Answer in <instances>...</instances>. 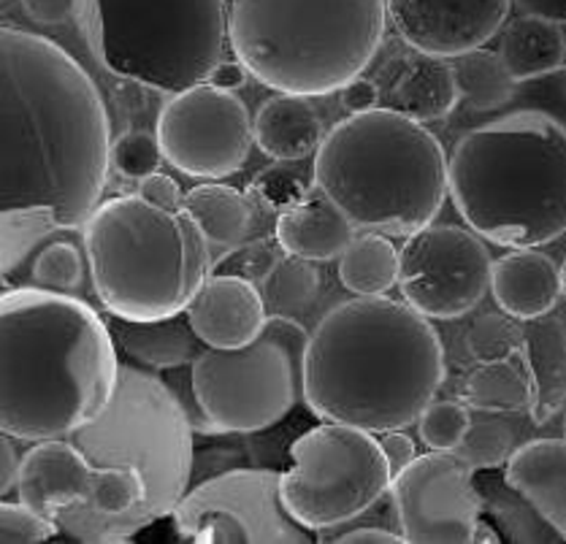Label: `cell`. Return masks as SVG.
<instances>
[{
  "label": "cell",
  "mask_w": 566,
  "mask_h": 544,
  "mask_svg": "<svg viewBox=\"0 0 566 544\" xmlns=\"http://www.w3.org/2000/svg\"><path fill=\"white\" fill-rule=\"evenodd\" d=\"M463 401L488 415H517L532 409L534 383L521 349L499 360H483L463 383Z\"/></svg>",
  "instance_id": "27"
},
{
  "label": "cell",
  "mask_w": 566,
  "mask_h": 544,
  "mask_svg": "<svg viewBox=\"0 0 566 544\" xmlns=\"http://www.w3.org/2000/svg\"><path fill=\"white\" fill-rule=\"evenodd\" d=\"M496 52L517 84L551 76L566 63L564 25L539 14H521L502 28Z\"/></svg>",
  "instance_id": "26"
},
{
  "label": "cell",
  "mask_w": 566,
  "mask_h": 544,
  "mask_svg": "<svg viewBox=\"0 0 566 544\" xmlns=\"http://www.w3.org/2000/svg\"><path fill=\"white\" fill-rule=\"evenodd\" d=\"M0 3H3V9H6V3H11V0H0Z\"/></svg>",
  "instance_id": "52"
},
{
  "label": "cell",
  "mask_w": 566,
  "mask_h": 544,
  "mask_svg": "<svg viewBox=\"0 0 566 544\" xmlns=\"http://www.w3.org/2000/svg\"><path fill=\"white\" fill-rule=\"evenodd\" d=\"M401 250L390 236L366 231L339 258V280L353 295H385L399 282Z\"/></svg>",
  "instance_id": "30"
},
{
  "label": "cell",
  "mask_w": 566,
  "mask_h": 544,
  "mask_svg": "<svg viewBox=\"0 0 566 544\" xmlns=\"http://www.w3.org/2000/svg\"><path fill=\"white\" fill-rule=\"evenodd\" d=\"M379 444H382L385 458H388L390 471L401 474L409 463L418 458V447H415V439H409L407 433L401 431H388V433H379Z\"/></svg>",
  "instance_id": "47"
},
{
  "label": "cell",
  "mask_w": 566,
  "mask_h": 544,
  "mask_svg": "<svg viewBox=\"0 0 566 544\" xmlns=\"http://www.w3.org/2000/svg\"><path fill=\"white\" fill-rule=\"evenodd\" d=\"M523 441L513 428V420L507 417H483V420H472L467 437L459 444V456L474 471H491L499 467H507L510 458Z\"/></svg>",
  "instance_id": "35"
},
{
  "label": "cell",
  "mask_w": 566,
  "mask_h": 544,
  "mask_svg": "<svg viewBox=\"0 0 566 544\" xmlns=\"http://www.w3.org/2000/svg\"><path fill=\"white\" fill-rule=\"evenodd\" d=\"M521 14H539L566 28V0H513Z\"/></svg>",
  "instance_id": "50"
},
{
  "label": "cell",
  "mask_w": 566,
  "mask_h": 544,
  "mask_svg": "<svg viewBox=\"0 0 566 544\" xmlns=\"http://www.w3.org/2000/svg\"><path fill=\"white\" fill-rule=\"evenodd\" d=\"M504 477L566 542V439H526L510 458Z\"/></svg>",
  "instance_id": "21"
},
{
  "label": "cell",
  "mask_w": 566,
  "mask_h": 544,
  "mask_svg": "<svg viewBox=\"0 0 566 544\" xmlns=\"http://www.w3.org/2000/svg\"><path fill=\"white\" fill-rule=\"evenodd\" d=\"M562 287H564V295H566V260L562 263Z\"/></svg>",
  "instance_id": "51"
},
{
  "label": "cell",
  "mask_w": 566,
  "mask_h": 544,
  "mask_svg": "<svg viewBox=\"0 0 566 544\" xmlns=\"http://www.w3.org/2000/svg\"><path fill=\"white\" fill-rule=\"evenodd\" d=\"M339 98L347 114H366L379 106V101H382V90H379V84L371 82V79L358 76L339 90Z\"/></svg>",
  "instance_id": "46"
},
{
  "label": "cell",
  "mask_w": 566,
  "mask_h": 544,
  "mask_svg": "<svg viewBox=\"0 0 566 544\" xmlns=\"http://www.w3.org/2000/svg\"><path fill=\"white\" fill-rule=\"evenodd\" d=\"M60 531L57 520L33 510V506L20 501L11 504L3 499L0 506V544H39L52 540Z\"/></svg>",
  "instance_id": "41"
},
{
  "label": "cell",
  "mask_w": 566,
  "mask_h": 544,
  "mask_svg": "<svg viewBox=\"0 0 566 544\" xmlns=\"http://www.w3.org/2000/svg\"><path fill=\"white\" fill-rule=\"evenodd\" d=\"M30 276L35 287L57 290V293H71L82 285L87 255L71 241H46L33 260H30Z\"/></svg>",
  "instance_id": "36"
},
{
  "label": "cell",
  "mask_w": 566,
  "mask_h": 544,
  "mask_svg": "<svg viewBox=\"0 0 566 544\" xmlns=\"http://www.w3.org/2000/svg\"><path fill=\"white\" fill-rule=\"evenodd\" d=\"M321 542H339V544H396L407 542L405 534L399 529H390V525H353V529H331L321 531L317 536Z\"/></svg>",
  "instance_id": "43"
},
{
  "label": "cell",
  "mask_w": 566,
  "mask_h": 544,
  "mask_svg": "<svg viewBox=\"0 0 566 544\" xmlns=\"http://www.w3.org/2000/svg\"><path fill=\"white\" fill-rule=\"evenodd\" d=\"M396 525L412 544L474 542L483 499L474 469L459 452L431 450L394 477Z\"/></svg>",
  "instance_id": "15"
},
{
  "label": "cell",
  "mask_w": 566,
  "mask_h": 544,
  "mask_svg": "<svg viewBox=\"0 0 566 544\" xmlns=\"http://www.w3.org/2000/svg\"><path fill=\"white\" fill-rule=\"evenodd\" d=\"M266 310V299L255 282L233 274H212L185 312L207 347L233 349L261 334L269 320Z\"/></svg>",
  "instance_id": "18"
},
{
  "label": "cell",
  "mask_w": 566,
  "mask_h": 544,
  "mask_svg": "<svg viewBox=\"0 0 566 544\" xmlns=\"http://www.w3.org/2000/svg\"><path fill=\"white\" fill-rule=\"evenodd\" d=\"M112 325L71 293L3 287L0 431L20 441L69 439L93 422L119 383Z\"/></svg>",
  "instance_id": "2"
},
{
  "label": "cell",
  "mask_w": 566,
  "mask_h": 544,
  "mask_svg": "<svg viewBox=\"0 0 566 544\" xmlns=\"http://www.w3.org/2000/svg\"><path fill=\"white\" fill-rule=\"evenodd\" d=\"M317 190L355 228L412 236L450 196V157L420 119L377 106L325 133L315 153Z\"/></svg>",
  "instance_id": "5"
},
{
  "label": "cell",
  "mask_w": 566,
  "mask_h": 544,
  "mask_svg": "<svg viewBox=\"0 0 566 544\" xmlns=\"http://www.w3.org/2000/svg\"><path fill=\"white\" fill-rule=\"evenodd\" d=\"M450 198L493 244L556 241L566 233V125L517 112L469 130L450 155Z\"/></svg>",
  "instance_id": "4"
},
{
  "label": "cell",
  "mask_w": 566,
  "mask_h": 544,
  "mask_svg": "<svg viewBox=\"0 0 566 544\" xmlns=\"http://www.w3.org/2000/svg\"><path fill=\"white\" fill-rule=\"evenodd\" d=\"M515 317L504 314H483L478 323L469 328L467 347L480 363L483 360H499L515 355L521 349L523 328L513 323Z\"/></svg>",
  "instance_id": "38"
},
{
  "label": "cell",
  "mask_w": 566,
  "mask_h": 544,
  "mask_svg": "<svg viewBox=\"0 0 566 544\" xmlns=\"http://www.w3.org/2000/svg\"><path fill=\"white\" fill-rule=\"evenodd\" d=\"M310 334L291 314H269L244 347H207L190 366V422L201 433H255L285 420L304 398Z\"/></svg>",
  "instance_id": "10"
},
{
  "label": "cell",
  "mask_w": 566,
  "mask_h": 544,
  "mask_svg": "<svg viewBox=\"0 0 566 544\" xmlns=\"http://www.w3.org/2000/svg\"><path fill=\"white\" fill-rule=\"evenodd\" d=\"M491 293L502 312L510 317L537 320L556 310L562 299V265L545 252L532 250H513L499 260H493Z\"/></svg>",
  "instance_id": "20"
},
{
  "label": "cell",
  "mask_w": 566,
  "mask_h": 544,
  "mask_svg": "<svg viewBox=\"0 0 566 544\" xmlns=\"http://www.w3.org/2000/svg\"><path fill=\"white\" fill-rule=\"evenodd\" d=\"M478 488L480 499H483V517L499 531L502 542H564L551 520L542 515L517 488L510 485L507 477L504 480L483 477Z\"/></svg>",
  "instance_id": "29"
},
{
  "label": "cell",
  "mask_w": 566,
  "mask_h": 544,
  "mask_svg": "<svg viewBox=\"0 0 566 544\" xmlns=\"http://www.w3.org/2000/svg\"><path fill=\"white\" fill-rule=\"evenodd\" d=\"M80 233L95 295L114 317H174L214 271L212 244L185 207L163 209L142 196L108 198Z\"/></svg>",
  "instance_id": "8"
},
{
  "label": "cell",
  "mask_w": 566,
  "mask_h": 544,
  "mask_svg": "<svg viewBox=\"0 0 566 544\" xmlns=\"http://www.w3.org/2000/svg\"><path fill=\"white\" fill-rule=\"evenodd\" d=\"M93 76L46 35L0 28V211L52 215L82 231L112 168Z\"/></svg>",
  "instance_id": "1"
},
{
  "label": "cell",
  "mask_w": 566,
  "mask_h": 544,
  "mask_svg": "<svg viewBox=\"0 0 566 544\" xmlns=\"http://www.w3.org/2000/svg\"><path fill=\"white\" fill-rule=\"evenodd\" d=\"M166 160L196 179L242 171L255 147V119L231 90L201 82L166 101L155 123Z\"/></svg>",
  "instance_id": "13"
},
{
  "label": "cell",
  "mask_w": 566,
  "mask_h": 544,
  "mask_svg": "<svg viewBox=\"0 0 566 544\" xmlns=\"http://www.w3.org/2000/svg\"><path fill=\"white\" fill-rule=\"evenodd\" d=\"M14 437L3 433L0 437V493H11L17 488V480H20V469H22V456L17 452Z\"/></svg>",
  "instance_id": "48"
},
{
  "label": "cell",
  "mask_w": 566,
  "mask_h": 544,
  "mask_svg": "<svg viewBox=\"0 0 566 544\" xmlns=\"http://www.w3.org/2000/svg\"><path fill=\"white\" fill-rule=\"evenodd\" d=\"M453 63L455 84H459L461 101L478 112H496L515 95V76L502 63L499 52L474 50L450 60Z\"/></svg>",
  "instance_id": "31"
},
{
  "label": "cell",
  "mask_w": 566,
  "mask_h": 544,
  "mask_svg": "<svg viewBox=\"0 0 566 544\" xmlns=\"http://www.w3.org/2000/svg\"><path fill=\"white\" fill-rule=\"evenodd\" d=\"M325 133L310 101L274 95L255 114V144L271 160H304L323 144Z\"/></svg>",
  "instance_id": "25"
},
{
  "label": "cell",
  "mask_w": 566,
  "mask_h": 544,
  "mask_svg": "<svg viewBox=\"0 0 566 544\" xmlns=\"http://www.w3.org/2000/svg\"><path fill=\"white\" fill-rule=\"evenodd\" d=\"M282 244H271L269 239H255V241H242V244L231 247V250L222 252L220 258L214 260V271L212 274H233V276H244L250 282H266L271 271L276 269L280 263V252Z\"/></svg>",
  "instance_id": "40"
},
{
  "label": "cell",
  "mask_w": 566,
  "mask_h": 544,
  "mask_svg": "<svg viewBox=\"0 0 566 544\" xmlns=\"http://www.w3.org/2000/svg\"><path fill=\"white\" fill-rule=\"evenodd\" d=\"M174 529L192 544H304L310 529L282 499V471L239 467L190 485L174 510Z\"/></svg>",
  "instance_id": "12"
},
{
  "label": "cell",
  "mask_w": 566,
  "mask_h": 544,
  "mask_svg": "<svg viewBox=\"0 0 566 544\" xmlns=\"http://www.w3.org/2000/svg\"><path fill=\"white\" fill-rule=\"evenodd\" d=\"M185 209L203 228L209 244L222 252L242 244L252 222V203L247 192L220 181H203L185 192Z\"/></svg>",
  "instance_id": "28"
},
{
  "label": "cell",
  "mask_w": 566,
  "mask_h": 544,
  "mask_svg": "<svg viewBox=\"0 0 566 544\" xmlns=\"http://www.w3.org/2000/svg\"><path fill=\"white\" fill-rule=\"evenodd\" d=\"M355 231L358 228L353 226L350 217L317 190V196L276 217L274 239L287 255L321 263V260L342 258V252L353 244Z\"/></svg>",
  "instance_id": "22"
},
{
  "label": "cell",
  "mask_w": 566,
  "mask_h": 544,
  "mask_svg": "<svg viewBox=\"0 0 566 544\" xmlns=\"http://www.w3.org/2000/svg\"><path fill=\"white\" fill-rule=\"evenodd\" d=\"M192 422L166 379L144 368L123 366L112 401L93 422L71 433V441L93 467L142 471L147 499L119 520H90L63 510L57 525L80 542H128L155 520L174 515L192 485Z\"/></svg>",
  "instance_id": "7"
},
{
  "label": "cell",
  "mask_w": 566,
  "mask_h": 544,
  "mask_svg": "<svg viewBox=\"0 0 566 544\" xmlns=\"http://www.w3.org/2000/svg\"><path fill=\"white\" fill-rule=\"evenodd\" d=\"M564 431H566V422H564Z\"/></svg>",
  "instance_id": "53"
},
{
  "label": "cell",
  "mask_w": 566,
  "mask_h": 544,
  "mask_svg": "<svg viewBox=\"0 0 566 544\" xmlns=\"http://www.w3.org/2000/svg\"><path fill=\"white\" fill-rule=\"evenodd\" d=\"M388 74V84L379 87L385 108H394L420 123H433L459 106L461 95L450 60L409 46L407 54L396 57Z\"/></svg>",
  "instance_id": "19"
},
{
  "label": "cell",
  "mask_w": 566,
  "mask_h": 544,
  "mask_svg": "<svg viewBox=\"0 0 566 544\" xmlns=\"http://www.w3.org/2000/svg\"><path fill=\"white\" fill-rule=\"evenodd\" d=\"M112 334L128 358L149 368L192 366L207 349L203 338L192 328L188 312L163 320H125L112 314Z\"/></svg>",
  "instance_id": "23"
},
{
  "label": "cell",
  "mask_w": 566,
  "mask_h": 544,
  "mask_svg": "<svg viewBox=\"0 0 566 544\" xmlns=\"http://www.w3.org/2000/svg\"><path fill=\"white\" fill-rule=\"evenodd\" d=\"M317 290H321V271H317L315 260L285 252V258L263 282V299L274 314H293L312 304Z\"/></svg>",
  "instance_id": "34"
},
{
  "label": "cell",
  "mask_w": 566,
  "mask_h": 544,
  "mask_svg": "<svg viewBox=\"0 0 566 544\" xmlns=\"http://www.w3.org/2000/svg\"><path fill=\"white\" fill-rule=\"evenodd\" d=\"M147 499L142 471L128 467L98 469L87 504H76L71 510L90 520H119L128 517Z\"/></svg>",
  "instance_id": "32"
},
{
  "label": "cell",
  "mask_w": 566,
  "mask_h": 544,
  "mask_svg": "<svg viewBox=\"0 0 566 544\" xmlns=\"http://www.w3.org/2000/svg\"><path fill=\"white\" fill-rule=\"evenodd\" d=\"M239 467H247V450L242 444H228V441H222L217 447H207L192 461V485L207 480V477L220 474V471Z\"/></svg>",
  "instance_id": "42"
},
{
  "label": "cell",
  "mask_w": 566,
  "mask_h": 544,
  "mask_svg": "<svg viewBox=\"0 0 566 544\" xmlns=\"http://www.w3.org/2000/svg\"><path fill=\"white\" fill-rule=\"evenodd\" d=\"M76 20L101 69L163 95L209 82L231 44L226 0H82Z\"/></svg>",
  "instance_id": "9"
},
{
  "label": "cell",
  "mask_w": 566,
  "mask_h": 544,
  "mask_svg": "<svg viewBox=\"0 0 566 544\" xmlns=\"http://www.w3.org/2000/svg\"><path fill=\"white\" fill-rule=\"evenodd\" d=\"M163 160H166V155H163L158 133L128 130L114 138L112 144V166L125 179L142 181L149 174L160 171Z\"/></svg>",
  "instance_id": "39"
},
{
  "label": "cell",
  "mask_w": 566,
  "mask_h": 544,
  "mask_svg": "<svg viewBox=\"0 0 566 544\" xmlns=\"http://www.w3.org/2000/svg\"><path fill=\"white\" fill-rule=\"evenodd\" d=\"M472 426V412L467 401H431L418 420V433L429 450L455 452Z\"/></svg>",
  "instance_id": "37"
},
{
  "label": "cell",
  "mask_w": 566,
  "mask_h": 544,
  "mask_svg": "<svg viewBox=\"0 0 566 544\" xmlns=\"http://www.w3.org/2000/svg\"><path fill=\"white\" fill-rule=\"evenodd\" d=\"M388 0H231L228 41L258 82L301 98L339 93L377 57Z\"/></svg>",
  "instance_id": "6"
},
{
  "label": "cell",
  "mask_w": 566,
  "mask_h": 544,
  "mask_svg": "<svg viewBox=\"0 0 566 544\" xmlns=\"http://www.w3.org/2000/svg\"><path fill=\"white\" fill-rule=\"evenodd\" d=\"M98 467L71 439L35 441L22 456L17 493L20 501L54 517L69 506L87 504Z\"/></svg>",
  "instance_id": "17"
},
{
  "label": "cell",
  "mask_w": 566,
  "mask_h": 544,
  "mask_svg": "<svg viewBox=\"0 0 566 544\" xmlns=\"http://www.w3.org/2000/svg\"><path fill=\"white\" fill-rule=\"evenodd\" d=\"M301 160H276V166L266 168L255 181L250 185V198L252 209L261 207L269 211H276V217L282 211L298 207L306 198L315 196L317 179H315V166L310 171H301Z\"/></svg>",
  "instance_id": "33"
},
{
  "label": "cell",
  "mask_w": 566,
  "mask_h": 544,
  "mask_svg": "<svg viewBox=\"0 0 566 544\" xmlns=\"http://www.w3.org/2000/svg\"><path fill=\"white\" fill-rule=\"evenodd\" d=\"M521 355L534 383L528 415L534 422L551 420L566 404V331L558 320L537 317L523 325Z\"/></svg>",
  "instance_id": "24"
},
{
  "label": "cell",
  "mask_w": 566,
  "mask_h": 544,
  "mask_svg": "<svg viewBox=\"0 0 566 544\" xmlns=\"http://www.w3.org/2000/svg\"><path fill=\"white\" fill-rule=\"evenodd\" d=\"M442 383V338L407 301L355 295L325 314L306 344L304 401L323 422L401 431Z\"/></svg>",
  "instance_id": "3"
},
{
  "label": "cell",
  "mask_w": 566,
  "mask_h": 544,
  "mask_svg": "<svg viewBox=\"0 0 566 544\" xmlns=\"http://www.w3.org/2000/svg\"><path fill=\"white\" fill-rule=\"evenodd\" d=\"M82 0H22V9L35 25H65L80 17Z\"/></svg>",
  "instance_id": "45"
},
{
  "label": "cell",
  "mask_w": 566,
  "mask_h": 544,
  "mask_svg": "<svg viewBox=\"0 0 566 544\" xmlns=\"http://www.w3.org/2000/svg\"><path fill=\"white\" fill-rule=\"evenodd\" d=\"M136 196H142L144 201L155 203V207H163V209H182L185 203V192L182 187H179V181L163 171L149 174V177L138 181Z\"/></svg>",
  "instance_id": "44"
},
{
  "label": "cell",
  "mask_w": 566,
  "mask_h": 544,
  "mask_svg": "<svg viewBox=\"0 0 566 544\" xmlns=\"http://www.w3.org/2000/svg\"><path fill=\"white\" fill-rule=\"evenodd\" d=\"M491 252L478 231L431 222L401 247V295L426 317L455 320L472 312L491 290Z\"/></svg>",
  "instance_id": "14"
},
{
  "label": "cell",
  "mask_w": 566,
  "mask_h": 544,
  "mask_svg": "<svg viewBox=\"0 0 566 544\" xmlns=\"http://www.w3.org/2000/svg\"><path fill=\"white\" fill-rule=\"evenodd\" d=\"M293 467L282 471V499L310 531L350 525L375 510L394 485L377 433L345 422H323L291 444Z\"/></svg>",
  "instance_id": "11"
},
{
  "label": "cell",
  "mask_w": 566,
  "mask_h": 544,
  "mask_svg": "<svg viewBox=\"0 0 566 544\" xmlns=\"http://www.w3.org/2000/svg\"><path fill=\"white\" fill-rule=\"evenodd\" d=\"M247 76H250V71H247V65L242 63V60H222L212 74H209V84L237 93V90L244 87Z\"/></svg>",
  "instance_id": "49"
},
{
  "label": "cell",
  "mask_w": 566,
  "mask_h": 544,
  "mask_svg": "<svg viewBox=\"0 0 566 544\" xmlns=\"http://www.w3.org/2000/svg\"><path fill=\"white\" fill-rule=\"evenodd\" d=\"M513 0H388V20L412 50L455 60L507 25Z\"/></svg>",
  "instance_id": "16"
}]
</instances>
